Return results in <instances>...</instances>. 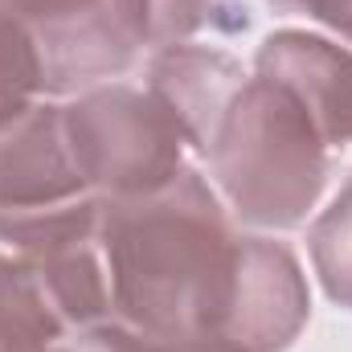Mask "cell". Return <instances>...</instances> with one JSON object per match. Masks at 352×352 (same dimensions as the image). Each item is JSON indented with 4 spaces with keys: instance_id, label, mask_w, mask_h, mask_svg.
<instances>
[{
    "instance_id": "cell-8",
    "label": "cell",
    "mask_w": 352,
    "mask_h": 352,
    "mask_svg": "<svg viewBox=\"0 0 352 352\" xmlns=\"http://www.w3.org/2000/svg\"><path fill=\"white\" fill-rule=\"evenodd\" d=\"M29 33L41 58L45 98H74L94 87H107L111 78L127 74L140 54V45L119 25L111 0L50 25H29Z\"/></svg>"
},
{
    "instance_id": "cell-9",
    "label": "cell",
    "mask_w": 352,
    "mask_h": 352,
    "mask_svg": "<svg viewBox=\"0 0 352 352\" xmlns=\"http://www.w3.org/2000/svg\"><path fill=\"white\" fill-rule=\"evenodd\" d=\"M111 8L140 50L184 45L201 29H246L234 21L246 16V8L226 0H111Z\"/></svg>"
},
{
    "instance_id": "cell-1",
    "label": "cell",
    "mask_w": 352,
    "mask_h": 352,
    "mask_svg": "<svg viewBox=\"0 0 352 352\" xmlns=\"http://www.w3.org/2000/svg\"><path fill=\"white\" fill-rule=\"evenodd\" d=\"M102 258L115 320L152 340L213 336L234 274V221L192 164L173 184L102 201Z\"/></svg>"
},
{
    "instance_id": "cell-11",
    "label": "cell",
    "mask_w": 352,
    "mask_h": 352,
    "mask_svg": "<svg viewBox=\"0 0 352 352\" xmlns=\"http://www.w3.org/2000/svg\"><path fill=\"white\" fill-rule=\"evenodd\" d=\"M41 58L25 21L0 8V127L41 102Z\"/></svg>"
},
{
    "instance_id": "cell-14",
    "label": "cell",
    "mask_w": 352,
    "mask_h": 352,
    "mask_svg": "<svg viewBox=\"0 0 352 352\" xmlns=\"http://www.w3.org/2000/svg\"><path fill=\"white\" fill-rule=\"evenodd\" d=\"M98 4H107V0H0V8L12 12L25 25H50V21L87 12V8H98Z\"/></svg>"
},
{
    "instance_id": "cell-4",
    "label": "cell",
    "mask_w": 352,
    "mask_h": 352,
    "mask_svg": "<svg viewBox=\"0 0 352 352\" xmlns=\"http://www.w3.org/2000/svg\"><path fill=\"white\" fill-rule=\"evenodd\" d=\"M62 123L78 173L102 201L148 197L188 168V144L164 111V102L144 87L107 82L62 102Z\"/></svg>"
},
{
    "instance_id": "cell-12",
    "label": "cell",
    "mask_w": 352,
    "mask_h": 352,
    "mask_svg": "<svg viewBox=\"0 0 352 352\" xmlns=\"http://www.w3.org/2000/svg\"><path fill=\"white\" fill-rule=\"evenodd\" d=\"M54 352H152V340H148L144 332H135V328L111 320V324H98V328H90V332L70 336L62 349H54Z\"/></svg>"
},
{
    "instance_id": "cell-16",
    "label": "cell",
    "mask_w": 352,
    "mask_h": 352,
    "mask_svg": "<svg viewBox=\"0 0 352 352\" xmlns=\"http://www.w3.org/2000/svg\"><path fill=\"white\" fill-rule=\"evenodd\" d=\"M152 352H246V349H238L221 336H192V340H152Z\"/></svg>"
},
{
    "instance_id": "cell-2",
    "label": "cell",
    "mask_w": 352,
    "mask_h": 352,
    "mask_svg": "<svg viewBox=\"0 0 352 352\" xmlns=\"http://www.w3.org/2000/svg\"><path fill=\"white\" fill-rule=\"evenodd\" d=\"M209 184L250 230H295L324 197L332 152L295 94L250 74L205 152Z\"/></svg>"
},
{
    "instance_id": "cell-15",
    "label": "cell",
    "mask_w": 352,
    "mask_h": 352,
    "mask_svg": "<svg viewBox=\"0 0 352 352\" xmlns=\"http://www.w3.org/2000/svg\"><path fill=\"white\" fill-rule=\"evenodd\" d=\"M0 352H54V344L45 336H37L29 324L0 311Z\"/></svg>"
},
{
    "instance_id": "cell-13",
    "label": "cell",
    "mask_w": 352,
    "mask_h": 352,
    "mask_svg": "<svg viewBox=\"0 0 352 352\" xmlns=\"http://www.w3.org/2000/svg\"><path fill=\"white\" fill-rule=\"evenodd\" d=\"M278 12H295L307 16L332 33H340L344 41H352V0H270Z\"/></svg>"
},
{
    "instance_id": "cell-5",
    "label": "cell",
    "mask_w": 352,
    "mask_h": 352,
    "mask_svg": "<svg viewBox=\"0 0 352 352\" xmlns=\"http://www.w3.org/2000/svg\"><path fill=\"white\" fill-rule=\"evenodd\" d=\"M311 320V287L287 242L238 234L226 311L213 336L246 352H287Z\"/></svg>"
},
{
    "instance_id": "cell-3",
    "label": "cell",
    "mask_w": 352,
    "mask_h": 352,
    "mask_svg": "<svg viewBox=\"0 0 352 352\" xmlns=\"http://www.w3.org/2000/svg\"><path fill=\"white\" fill-rule=\"evenodd\" d=\"M102 226L66 140L62 102H33L0 127V250H37Z\"/></svg>"
},
{
    "instance_id": "cell-6",
    "label": "cell",
    "mask_w": 352,
    "mask_h": 352,
    "mask_svg": "<svg viewBox=\"0 0 352 352\" xmlns=\"http://www.w3.org/2000/svg\"><path fill=\"white\" fill-rule=\"evenodd\" d=\"M254 74L295 94L328 152L352 144V45L307 29H278L258 45Z\"/></svg>"
},
{
    "instance_id": "cell-7",
    "label": "cell",
    "mask_w": 352,
    "mask_h": 352,
    "mask_svg": "<svg viewBox=\"0 0 352 352\" xmlns=\"http://www.w3.org/2000/svg\"><path fill=\"white\" fill-rule=\"evenodd\" d=\"M246 78L250 74L242 70V62L230 58L226 50L184 41V45H168V50L152 54L144 90H152L164 102V111L176 119L188 152L205 156L221 115L230 111L234 94L246 87Z\"/></svg>"
},
{
    "instance_id": "cell-10",
    "label": "cell",
    "mask_w": 352,
    "mask_h": 352,
    "mask_svg": "<svg viewBox=\"0 0 352 352\" xmlns=\"http://www.w3.org/2000/svg\"><path fill=\"white\" fill-rule=\"evenodd\" d=\"M307 254H311V270H316L324 295L336 307L352 311V180L311 221Z\"/></svg>"
}]
</instances>
